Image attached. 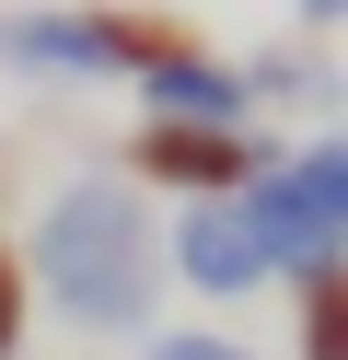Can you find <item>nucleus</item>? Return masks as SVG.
<instances>
[{
    "label": "nucleus",
    "mask_w": 348,
    "mask_h": 360,
    "mask_svg": "<svg viewBox=\"0 0 348 360\" xmlns=\"http://www.w3.org/2000/svg\"><path fill=\"white\" fill-rule=\"evenodd\" d=\"M23 279L82 337H151L174 267H162V221H151V198H139V174H116V163L70 174L35 210V233H23Z\"/></svg>",
    "instance_id": "obj_1"
},
{
    "label": "nucleus",
    "mask_w": 348,
    "mask_h": 360,
    "mask_svg": "<svg viewBox=\"0 0 348 360\" xmlns=\"http://www.w3.org/2000/svg\"><path fill=\"white\" fill-rule=\"evenodd\" d=\"M162 47H186L162 12H116V0H35V12H0V70L93 94V82H139Z\"/></svg>",
    "instance_id": "obj_2"
},
{
    "label": "nucleus",
    "mask_w": 348,
    "mask_h": 360,
    "mask_svg": "<svg viewBox=\"0 0 348 360\" xmlns=\"http://www.w3.org/2000/svg\"><path fill=\"white\" fill-rule=\"evenodd\" d=\"M162 267H174L186 290H209V302H244V290H267V244H255L244 198H186L174 221H162Z\"/></svg>",
    "instance_id": "obj_3"
},
{
    "label": "nucleus",
    "mask_w": 348,
    "mask_h": 360,
    "mask_svg": "<svg viewBox=\"0 0 348 360\" xmlns=\"http://www.w3.org/2000/svg\"><path fill=\"white\" fill-rule=\"evenodd\" d=\"M128 174L139 186H174V210L186 198H244L255 174H267V140H255V128H139Z\"/></svg>",
    "instance_id": "obj_4"
},
{
    "label": "nucleus",
    "mask_w": 348,
    "mask_h": 360,
    "mask_svg": "<svg viewBox=\"0 0 348 360\" xmlns=\"http://www.w3.org/2000/svg\"><path fill=\"white\" fill-rule=\"evenodd\" d=\"M128 94H139V128H255L244 58H209V47H162Z\"/></svg>",
    "instance_id": "obj_5"
},
{
    "label": "nucleus",
    "mask_w": 348,
    "mask_h": 360,
    "mask_svg": "<svg viewBox=\"0 0 348 360\" xmlns=\"http://www.w3.org/2000/svg\"><path fill=\"white\" fill-rule=\"evenodd\" d=\"M244 221H255V244H267L278 279H314V267H337V256H348V221L325 210V198L302 186L290 163H267V174L244 186Z\"/></svg>",
    "instance_id": "obj_6"
},
{
    "label": "nucleus",
    "mask_w": 348,
    "mask_h": 360,
    "mask_svg": "<svg viewBox=\"0 0 348 360\" xmlns=\"http://www.w3.org/2000/svg\"><path fill=\"white\" fill-rule=\"evenodd\" d=\"M290 360H348V256L290 279Z\"/></svg>",
    "instance_id": "obj_7"
},
{
    "label": "nucleus",
    "mask_w": 348,
    "mask_h": 360,
    "mask_svg": "<svg viewBox=\"0 0 348 360\" xmlns=\"http://www.w3.org/2000/svg\"><path fill=\"white\" fill-rule=\"evenodd\" d=\"M244 82H255V105H337L348 94V82H337V58H325V47H267V58H244Z\"/></svg>",
    "instance_id": "obj_8"
},
{
    "label": "nucleus",
    "mask_w": 348,
    "mask_h": 360,
    "mask_svg": "<svg viewBox=\"0 0 348 360\" xmlns=\"http://www.w3.org/2000/svg\"><path fill=\"white\" fill-rule=\"evenodd\" d=\"M290 174H302V186H314L325 210L348 221V128H337V140H314V151H290Z\"/></svg>",
    "instance_id": "obj_9"
},
{
    "label": "nucleus",
    "mask_w": 348,
    "mask_h": 360,
    "mask_svg": "<svg viewBox=\"0 0 348 360\" xmlns=\"http://www.w3.org/2000/svg\"><path fill=\"white\" fill-rule=\"evenodd\" d=\"M139 360H255V349H244V337H209V326H151Z\"/></svg>",
    "instance_id": "obj_10"
},
{
    "label": "nucleus",
    "mask_w": 348,
    "mask_h": 360,
    "mask_svg": "<svg viewBox=\"0 0 348 360\" xmlns=\"http://www.w3.org/2000/svg\"><path fill=\"white\" fill-rule=\"evenodd\" d=\"M23 314H35V279H23V244H0V360H23Z\"/></svg>",
    "instance_id": "obj_11"
},
{
    "label": "nucleus",
    "mask_w": 348,
    "mask_h": 360,
    "mask_svg": "<svg viewBox=\"0 0 348 360\" xmlns=\"http://www.w3.org/2000/svg\"><path fill=\"white\" fill-rule=\"evenodd\" d=\"M290 24L302 35H348V0H290Z\"/></svg>",
    "instance_id": "obj_12"
}]
</instances>
